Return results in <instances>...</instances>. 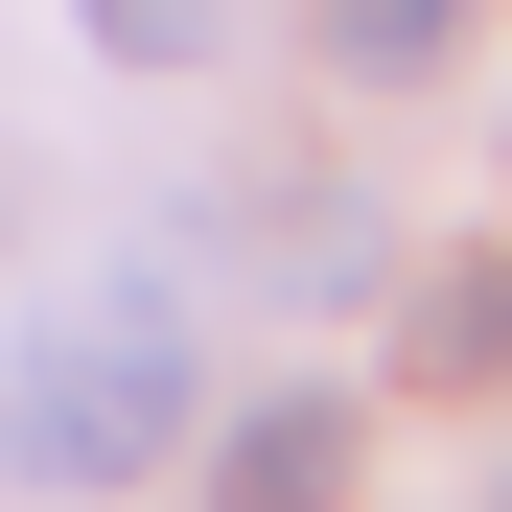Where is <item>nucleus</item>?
<instances>
[{
	"label": "nucleus",
	"mask_w": 512,
	"mask_h": 512,
	"mask_svg": "<svg viewBox=\"0 0 512 512\" xmlns=\"http://www.w3.org/2000/svg\"><path fill=\"white\" fill-rule=\"evenodd\" d=\"M187 396H210L187 256H94V280H47L24 350H0V466L24 489H140L163 443H187Z\"/></svg>",
	"instance_id": "nucleus-1"
},
{
	"label": "nucleus",
	"mask_w": 512,
	"mask_h": 512,
	"mask_svg": "<svg viewBox=\"0 0 512 512\" xmlns=\"http://www.w3.org/2000/svg\"><path fill=\"white\" fill-rule=\"evenodd\" d=\"M326 489H350V396H256L210 443V512H326Z\"/></svg>",
	"instance_id": "nucleus-2"
},
{
	"label": "nucleus",
	"mask_w": 512,
	"mask_h": 512,
	"mask_svg": "<svg viewBox=\"0 0 512 512\" xmlns=\"http://www.w3.org/2000/svg\"><path fill=\"white\" fill-rule=\"evenodd\" d=\"M396 350L419 373H512V256H443V280L396 303Z\"/></svg>",
	"instance_id": "nucleus-3"
},
{
	"label": "nucleus",
	"mask_w": 512,
	"mask_h": 512,
	"mask_svg": "<svg viewBox=\"0 0 512 512\" xmlns=\"http://www.w3.org/2000/svg\"><path fill=\"white\" fill-rule=\"evenodd\" d=\"M443 47H466V0H326V70H373V94L443 70Z\"/></svg>",
	"instance_id": "nucleus-4"
},
{
	"label": "nucleus",
	"mask_w": 512,
	"mask_h": 512,
	"mask_svg": "<svg viewBox=\"0 0 512 512\" xmlns=\"http://www.w3.org/2000/svg\"><path fill=\"white\" fill-rule=\"evenodd\" d=\"M70 24H94L117 70H210V47H233V0H70Z\"/></svg>",
	"instance_id": "nucleus-5"
},
{
	"label": "nucleus",
	"mask_w": 512,
	"mask_h": 512,
	"mask_svg": "<svg viewBox=\"0 0 512 512\" xmlns=\"http://www.w3.org/2000/svg\"><path fill=\"white\" fill-rule=\"evenodd\" d=\"M489 512H512V489H489Z\"/></svg>",
	"instance_id": "nucleus-6"
}]
</instances>
